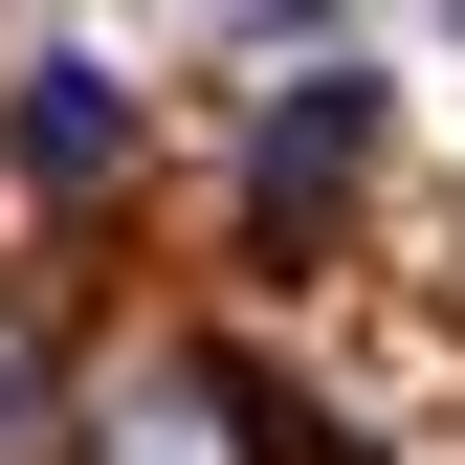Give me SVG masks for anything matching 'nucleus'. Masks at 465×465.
Segmentation results:
<instances>
[{"label":"nucleus","mask_w":465,"mask_h":465,"mask_svg":"<svg viewBox=\"0 0 465 465\" xmlns=\"http://www.w3.org/2000/svg\"><path fill=\"white\" fill-rule=\"evenodd\" d=\"M0 155H23V178H111V155H134V89L111 67H23L0 89Z\"/></svg>","instance_id":"obj_1"},{"label":"nucleus","mask_w":465,"mask_h":465,"mask_svg":"<svg viewBox=\"0 0 465 465\" xmlns=\"http://www.w3.org/2000/svg\"><path fill=\"white\" fill-rule=\"evenodd\" d=\"M355 155H377V89H355V67H332V89H288V111H266V222H311Z\"/></svg>","instance_id":"obj_2"}]
</instances>
